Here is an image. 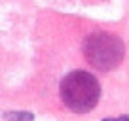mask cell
<instances>
[{
	"instance_id": "obj_1",
	"label": "cell",
	"mask_w": 129,
	"mask_h": 121,
	"mask_svg": "<svg viewBox=\"0 0 129 121\" xmlns=\"http://www.w3.org/2000/svg\"><path fill=\"white\" fill-rule=\"evenodd\" d=\"M61 98L64 106L74 113H87L93 110L101 97L99 81L84 70H74L61 81Z\"/></svg>"
},
{
	"instance_id": "obj_2",
	"label": "cell",
	"mask_w": 129,
	"mask_h": 121,
	"mask_svg": "<svg viewBox=\"0 0 129 121\" xmlns=\"http://www.w3.org/2000/svg\"><path fill=\"white\" fill-rule=\"evenodd\" d=\"M84 55L91 66L106 72L116 68L123 60L125 45L110 32H93L84 42Z\"/></svg>"
},
{
	"instance_id": "obj_3",
	"label": "cell",
	"mask_w": 129,
	"mask_h": 121,
	"mask_svg": "<svg viewBox=\"0 0 129 121\" xmlns=\"http://www.w3.org/2000/svg\"><path fill=\"white\" fill-rule=\"evenodd\" d=\"M6 121H32L34 115L30 112H8L6 113Z\"/></svg>"
},
{
	"instance_id": "obj_4",
	"label": "cell",
	"mask_w": 129,
	"mask_h": 121,
	"mask_svg": "<svg viewBox=\"0 0 129 121\" xmlns=\"http://www.w3.org/2000/svg\"><path fill=\"white\" fill-rule=\"evenodd\" d=\"M121 121H129V115H123V117H120Z\"/></svg>"
},
{
	"instance_id": "obj_5",
	"label": "cell",
	"mask_w": 129,
	"mask_h": 121,
	"mask_svg": "<svg viewBox=\"0 0 129 121\" xmlns=\"http://www.w3.org/2000/svg\"><path fill=\"white\" fill-rule=\"evenodd\" d=\"M103 121H121V119H112V117H108V119H103Z\"/></svg>"
}]
</instances>
